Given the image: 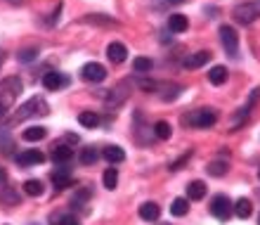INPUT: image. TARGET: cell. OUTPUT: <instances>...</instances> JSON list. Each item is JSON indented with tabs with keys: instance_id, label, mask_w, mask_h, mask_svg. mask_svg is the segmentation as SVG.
Returning <instances> with one entry per match:
<instances>
[{
	"instance_id": "1",
	"label": "cell",
	"mask_w": 260,
	"mask_h": 225,
	"mask_svg": "<svg viewBox=\"0 0 260 225\" xmlns=\"http://www.w3.org/2000/svg\"><path fill=\"white\" fill-rule=\"evenodd\" d=\"M21 90H24V83H21L19 76H7V78L0 81V119L7 114V109L14 107Z\"/></svg>"
},
{
	"instance_id": "2",
	"label": "cell",
	"mask_w": 260,
	"mask_h": 225,
	"mask_svg": "<svg viewBox=\"0 0 260 225\" xmlns=\"http://www.w3.org/2000/svg\"><path fill=\"white\" fill-rule=\"evenodd\" d=\"M48 114H50L48 102H45L43 97H31V100H26L19 109L14 111V116L7 121V126H14V123L26 121V119H31V116H48Z\"/></svg>"
},
{
	"instance_id": "3",
	"label": "cell",
	"mask_w": 260,
	"mask_h": 225,
	"mask_svg": "<svg viewBox=\"0 0 260 225\" xmlns=\"http://www.w3.org/2000/svg\"><path fill=\"white\" fill-rule=\"evenodd\" d=\"M185 123H189L192 128H211L218 123V111L211 109V107H204V109H194L185 116Z\"/></svg>"
},
{
	"instance_id": "4",
	"label": "cell",
	"mask_w": 260,
	"mask_h": 225,
	"mask_svg": "<svg viewBox=\"0 0 260 225\" xmlns=\"http://www.w3.org/2000/svg\"><path fill=\"white\" fill-rule=\"evenodd\" d=\"M258 102H260V88H253L251 90V95H248V100H246V104L232 116V130H239V126L251 116V111L255 109V104Z\"/></svg>"
},
{
	"instance_id": "5",
	"label": "cell",
	"mask_w": 260,
	"mask_h": 225,
	"mask_svg": "<svg viewBox=\"0 0 260 225\" xmlns=\"http://www.w3.org/2000/svg\"><path fill=\"white\" fill-rule=\"evenodd\" d=\"M234 21L239 24H253L260 17V3H244V5H237L232 10Z\"/></svg>"
},
{
	"instance_id": "6",
	"label": "cell",
	"mask_w": 260,
	"mask_h": 225,
	"mask_svg": "<svg viewBox=\"0 0 260 225\" xmlns=\"http://www.w3.org/2000/svg\"><path fill=\"white\" fill-rule=\"evenodd\" d=\"M232 199L227 197V194H215V197L211 199V213L215 216L218 220H227L230 216H232Z\"/></svg>"
},
{
	"instance_id": "7",
	"label": "cell",
	"mask_w": 260,
	"mask_h": 225,
	"mask_svg": "<svg viewBox=\"0 0 260 225\" xmlns=\"http://www.w3.org/2000/svg\"><path fill=\"white\" fill-rule=\"evenodd\" d=\"M218 34H220V43H222V48H225L232 57L239 55V34H237L232 26H227V24L220 26Z\"/></svg>"
},
{
	"instance_id": "8",
	"label": "cell",
	"mask_w": 260,
	"mask_h": 225,
	"mask_svg": "<svg viewBox=\"0 0 260 225\" xmlns=\"http://www.w3.org/2000/svg\"><path fill=\"white\" fill-rule=\"evenodd\" d=\"M81 78L83 81H90V83H100L107 78V69L102 64H97V62H88V64H83L81 69Z\"/></svg>"
},
{
	"instance_id": "9",
	"label": "cell",
	"mask_w": 260,
	"mask_h": 225,
	"mask_svg": "<svg viewBox=\"0 0 260 225\" xmlns=\"http://www.w3.org/2000/svg\"><path fill=\"white\" fill-rule=\"evenodd\" d=\"M128 86H130V81H123L121 86H116V88H111V90H107V93H104V102H107V107H109V109H116L118 104L128 97V90H125Z\"/></svg>"
},
{
	"instance_id": "10",
	"label": "cell",
	"mask_w": 260,
	"mask_h": 225,
	"mask_svg": "<svg viewBox=\"0 0 260 225\" xmlns=\"http://www.w3.org/2000/svg\"><path fill=\"white\" fill-rule=\"evenodd\" d=\"M78 24H90V26H107V29L121 26V24H118V19L109 17V14H85V17H81V19H78Z\"/></svg>"
},
{
	"instance_id": "11",
	"label": "cell",
	"mask_w": 260,
	"mask_h": 225,
	"mask_svg": "<svg viewBox=\"0 0 260 225\" xmlns=\"http://www.w3.org/2000/svg\"><path fill=\"white\" fill-rule=\"evenodd\" d=\"M52 187H55V192H64L69 187V185H74V178H71V168H69L67 164H62L59 168L52 173Z\"/></svg>"
},
{
	"instance_id": "12",
	"label": "cell",
	"mask_w": 260,
	"mask_h": 225,
	"mask_svg": "<svg viewBox=\"0 0 260 225\" xmlns=\"http://www.w3.org/2000/svg\"><path fill=\"white\" fill-rule=\"evenodd\" d=\"M17 164L19 166H41L45 164V154L41 150H26V152H19L17 154Z\"/></svg>"
},
{
	"instance_id": "13",
	"label": "cell",
	"mask_w": 260,
	"mask_h": 225,
	"mask_svg": "<svg viewBox=\"0 0 260 225\" xmlns=\"http://www.w3.org/2000/svg\"><path fill=\"white\" fill-rule=\"evenodd\" d=\"M137 213H140V218L147 220V223H156L158 216H161V206H158L156 202H144Z\"/></svg>"
},
{
	"instance_id": "14",
	"label": "cell",
	"mask_w": 260,
	"mask_h": 225,
	"mask_svg": "<svg viewBox=\"0 0 260 225\" xmlns=\"http://www.w3.org/2000/svg\"><path fill=\"white\" fill-rule=\"evenodd\" d=\"M211 62V52L208 50H199V52H194V55H189L185 62H182V67L185 69H199V67H204V64H208Z\"/></svg>"
},
{
	"instance_id": "15",
	"label": "cell",
	"mask_w": 260,
	"mask_h": 225,
	"mask_svg": "<svg viewBox=\"0 0 260 225\" xmlns=\"http://www.w3.org/2000/svg\"><path fill=\"white\" fill-rule=\"evenodd\" d=\"M107 57H109L114 64H121V62H125V57H128V50H125L123 43H109V48H107Z\"/></svg>"
},
{
	"instance_id": "16",
	"label": "cell",
	"mask_w": 260,
	"mask_h": 225,
	"mask_svg": "<svg viewBox=\"0 0 260 225\" xmlns=\"http://www.w3.org/2000/svg\"><path fill=\"white\" fill-rule=\"evenodd\" d=\"M74 154L76 152L71 150V147H67V145H55V147H52V159H55L57 166L69 164V161L74 159Z\"/></svg>"
},
{
	"instance_id": "17",
	"label": "cell",
	"mask_w": 260,
	"mask_h": 225,
	"mask_svg": "<svg viewBox=\"0 0 260 225\" xmlns=\"http://www.w3.org/2000/svg\"><path fill=\"white\" fill-rule=\"evenodd\" d=\"M102 157L107 159L111 166H114V164L125 161V152H123V147H118V145H107V147H104V152H102Z\"/></svg>"
},
{
	"instance_id": "18",
	"label": "cell",
	"mask_w": 260,
	"mask_h": 225,
	"mask_svg": "<svg viewBox=\"0 0 260 225\" xmlns=\"http://www.w3.org/2000/svg\"><path fill=\"white\" fill-rule=\"evenodd\" d=\"M67 78H64L62 74H57V71H48V74L43 76V86L48 90H59V88H64L67 86Z\"/></svg>"
},
{
	"instance_id": "19",
	"label": "cell",
	"mask_w": 260,
	"mask_h": 225,
	"mask_svg": "<svg viewBox=\"0 0 260 225\" xmlns=\"http://www.w3.org/2000/svg\"><path fill=\"white\" fill-rule=\"evenodd\" d=\"M168 29H171L173 34H185L187 29H189V21H187L185 14H171L168 17Z\"/></svg>"
},
{
	"instance_id": "20",
	"label": "cell",
	"mask_w": 260,
	"mask_h": 225,
	"mask_svg": "<svg viewBox=\"0 0 260 225\" xmlns=\"http://www.w3.org/2000/svg\"><path fill=\"white\" fill-rule=\"evenodd\" d=\"M206 197V183L204 180H192V183L187 185V199H192V202H199V199Z\"/></svg>"
},
{
	"instance_id": "21",
	"label": "cell",
	"mask_w": 260,
	"mask_h": 225,
	"mask_svg": "<svg viewBox=\"0 0 260 225\" xmlns=\"http://www.w3.org/2000/svg\"><path fill=\"white\" fill-rule=\"evenodd\" d=\"M234 213H237V218H244L246 220L251 213H253V204H251V199L246 197H241L234 202Z\"/></svg>"
},
{
	"instance_id": "22",
	"label": "cell",
	"mask_w": 260,
	"mask_h": 225,
	"mask_svg": "<svg viewBox=\"0 0 260 225\" xmlns=\"http://www.w3.org/2000/svg\"><path fill=\"white\" fill-rule=\"evenodd\" d=\"M45 135H48V128H43V126H31V128H26L21 133V137H24L26 143H38V140H43Z\"/></svg>"
},
{
	"instance_id": "23",
	"label": "cell",
	"mask_w": 260,
	"mask_h": 225,
	"mask_svg": "<svg viewBox=\"0 0 260 225\" xmlns=\"http://www.w3.org/2000/svg\"><path fill=\"white\" fill-rule=\"evenodd\" d=\"M171 213H173V216H178V218L187 216V213H189V199H187V197H178V199H173V204H171Z\"/></svg>"
},
{
	"instance_id": "24",
	"label": "cell",
	"mask_w": 260,
	"mask_h": 225,
	"mask_svg": "<svg viewBox=\"0 0 260 225\" xmlns=\"http://www.w3.org/2000/svg\"><path fill=\"white\" fill-rule=\"evenodd\" d=\"M97 159H100V152H97L95 147H83L81 154H78V161H81L83 166H95Z\"/></svg>"
},
{
	"instance_id": "25",
	"label": "cell",
	"mask_w": 260,
	"mask_h": 225,
	"mask_svg": "<svg viewBox=\"0 0 260 225\" xmlns=\"http://www.w3.org/2000/svg\"><path fill=\"white\" fill-rule=\"evenodd\" d=\"M208 81H211L213 86H222V83L227 81V69L220 67V64H215L213 69H208Z\"/></svg>"
},
{
	"instance_id": "26",
	"label": "cell",
	"mask_w": 260,
	"mask_h": 225,
	"mask_svg": "<svg viewBox=\"0 0 260 225\" xmlns=\"http://www.w3.org/2000/svg\"><path fill=\"white\" fill-rule=\"evenodd\" d=\"M78 123H81L83 128H97L100 126V114H95V111H81L78 114Z\"/></svg>"
},
{
	"instance_id": "27",
	"label": "cell",
	"mask_w": 260,
	"mask_h": 225,
	"mask_svg": "<svg viewBox=\"0 0 260 225\" xmlns=\"http://www.w3.org/2000/svg\"><path fill=\"white\" fill-rule=\"evenodd\" d=\"M227 171H230V166H227V161H211V164L206 166V173H208V176H213V178H222L227 173Z\"/></svg>"
},
{
	"instance_id": "28",
	"label": "cell",
	"mask_w": 260,
	"mask_h": 225,
	"mask_svg": "<svg viewBox=\"0 0 260 225\" xmlns=\"http://www.w3.org/2000/svg\"><path fill=\"white\" fill-rule=\"evenodd\" d=\"M151 69H154V62L149 57H135L133 60V71H137V74H151Z\"/></svg>"
},
{
	"instance_id": "29",
	"label": "cell",
	"mask_w": 260,
	"mask_h": 225,
	"mask_svg": "<svg viewBox=\"0 0 260 225\" xmlns=\"http://www.w3.org/2000/svg\"><path fill=\"white\" fill-rule=\"evenodd\" d=\"M24 192H26L28 197H41L43 192H45V185H43L41 180L31 178V180H26V183H24Z\"/></svg>"
},
{
	"instance_id": "30",
	"label": "cell",
	"mask_w": 260,
	"mask_h": 225,
	"mask_svg": "<svg viewBox=\"0 0 260 225\" xmlns=\"http://www.w3.org/2000/svg\"><path fill=\"white\" fill-rule=\"evenodd\" d=\"M151 130H154V135H156L158 140H171L173 128H171V123L168 121H156L154 126H151Z\"/></svg>"
},
{
	"instance_id": "31",
	"label": "cell",
	"mask_w": 260,
	"mask_h": 225,
	"mask_svg": "<svg viewBox=\"0 0 260 225\" xmlns=\"http://www.w3.org/2000/svg\"><path fill=\"white\" fill-rule=\"evenodd\" d=\"M50 225H81L76 216L71 213H55L52 218H50Z\"/></svg>"
},
{
	"instance_id": "32",
	"label": "cell",
	"mask_w": 260,
	"mask_h": 225,
	"mask_svg": "<svg viewBox=\"0 0 260 225\" xmlns=\"http://www.w3.org/2000/svg\"><path fill=\"white\" fill-rule=\"evenodd\" d=\"M102 180H104V187H107V190H114V187L118 185V171L114 168V166L107 168L104 171V176H102Z\"/></svg>"
},
{
	"instance_id": "33",
	"label": "cell",
	"mask_w": 260,
	"mask_h": 225,
	"mask_svg": "<svg viewBox=\"0 0 260 225\" xmlns=\"http://www.w3.org/2000/svg\"><path fill=\"white\" fill-rule=\"evenodd\" d=\"M135 83L144 90V93H158V88H161V83H158V81H149V78H137Z\"/></svg>"
},
{
	"instance_id": "34",
	"label": "cell",
	"mask_w": 260,
	"mask_h": 225,
	"mask_svg": "<svg viewBox=\"0 0 260 225\" xmlns=\"http://www.w3.org/2000/svg\"><path fill=\"white\" fill-rule=\"evenodd\" d=\"M90 197H92V192H90V187H81V190L76 192V197H74V206H83V204H88Z\"/></svg>"
},
{
	"instance_id": "35",
	"label": "cell",
	"mask_w": 260,
	"mask_h": 225,
	"mask_svg": "<svg viewBox=\"0 0 260 225\" xmlns=\"http://www.w3.org/2000/svg\"><path fill=\"white\" fill-rule=\"evenodd\" d=\"M17 60L19 62H34V60H38V50L36 48H24V50H19V52H17Z\"/></svg>"
},
{
	"instance_id": "36",
	"label": "cell",
	"mask_w": 260,
	"mask_h": 225,
	"mask_svg": "<svg viewBox=\"0 0 260 225\" xmlns=\"http://www.w3.org/2000/svg\"><path fill=\"white\" fill-rule=\"evenodd\" d=\"M0 199H5L7 204H19V194H17L14 190H10L7 185H5V190L0 192Z\"/></svg>"
},
{
	"instance_id": "37",
	"label": "cell",
	"mask_w": 260,
	"mask_h": 225,
	"mask_svg": "<svg viewBox=\"0 0 260 225\" xmlns=\"http://www.w3.org/2000/svg\"><path fill=\"white\" fill-rule=\"evenodd\" d=\"M192 154H194L192 150H189V152H185V154H182V157H180L178 161H173V164L168 166V171H180V168H182V166L187 164V161H189V159H192Z\"/></svg>"
},
{
	"instance_id": "38",
	"label": "cell",
	"mask_w": 260,
	"mask_h": 225,
	"mask_svg": "<svg viewBox=\"0 0 260 225\" xmlns=\"http://www.w3.org/2000/svg\"><path fill=\"white\" fill-rule=\"evenodd\" d=\"M0 140H3V147H0V150H3V154H12V140L5 135V130L0 133Z\"/></svg>"
},
{
	"instance_id": "39",
	"label": "cell",
	"mask_w": 260,
	"mask_h": 225,
	"mask_svg": "<svg viewBox=\"0 0 260 225\" xmlns=\"http://www.w3.org/2000/svg\"><path fill=\"white\" fill-rule=\"evenodd\" d=\"M5 183H7V171L0 166V187H5Z\"/></svg>"
},
{
	"instance_id": "40",
	"label": "cell",
	"mask_w": 260,
	"mask_h": 225,
	"mask_svg": "<svg viewBox=\"0 0 260 225\" xmlns=\"http://www.w3.org/2000/svg\"><path fill=\"white\" fill-rule=\"evenodd\" d=\"M7 3H10V5H24L26 0H7Z\"/></svg>"
},
{
	"instance_id": "41",
	"label": "cell",
	"mask_w": 260,
	"mask_h": 225,
	"mask_svg": "<svg viewBox=\"0 0 260 225\" xmlns=\"http://www.w3.org/2000/svg\"><path fill=\"white\" fill-rule=\"evenodd\" d=\"M3 64H5V50L0 48V67H3Z\"/></svg>"
},
{
	"instance_id": "42",
	"label": "cell",
	"mask_w": 260,
	"mask_h": 225,
	"mask_svg": "<svg viewBox=\"0 0 260 225\" xmlns=\"http://www.w3.org/2000/svg\"><path fill=\"white\" fill-rule=\"evenodd\" d=\"M168 3H171V5H182L185 0H168Z\"/></svg>"
},
{
	"instance_id": "43",
	"label": "cell",
	"mask_w": 260,
	"mask_h": 225,
	"mask_svg": "<svg viewBox=\"0 0 260 225\" xmlns=\"http://www.w3.org/2000/svg\"><path fill=\"white\" fill-rule=\"evenodd\" d=\"M156 225H171V223H156Z\"/></svg>"
},
{
	"instance_id": "44",
	"label": "cell",
	"mask_w": 260,
	"mask_h": 225,
	"mask_svg": "<svg viewBox=\"0 0 260 225\" xmlns=\"http://www.w3.org/2000/svg\"><path fill=\"white\" fill-rule=\"evenodd\" d=\"M258 178H260V168H258Z\"/></svg>"
},
{
	"instance_id": "45",
	"label": "cell",
	"mask_w": 260,
	"mask_h": 225,
	"mask_svg": "<svg viewBox=\"0 0 260 225\" xmlns=\"http://www.w3.org/2000/svg\"><path fill=\"white\" fill-rule=\"evenodd\" d=\"M258 225H260V216H258Z\"/></svg>"
}]
</instances>
